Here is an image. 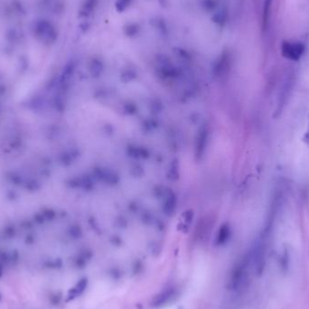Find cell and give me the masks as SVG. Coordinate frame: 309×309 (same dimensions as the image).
Here are the masks:
<instances>
[{
    "instance_id": "2",
    "label": "cell",
    "mask_w": 309,
    "mask_h": 309,
    "mask_svg": "<svg viewBox=\"0 0 309 309\" xmlns=\"http://www.w3.org/2000/svg\"><path fill=\"white\" fill-rule=\"evenodd\" d=\"M273 0H265L263 7V27L264 28L268 27L269 20H270V8Z\"/></svg>"
},
{
    "instance_id": "3",
    "label": "cell",
    "mask_w": 309,
    "mask_h": 309,
    "mask_svg": "<svg viewBox=\"0 0 309 309\" xmlns=\"http://www.w3.org/2000/svg\"><path fill=\"white\" fill-rule=\"evenodd\" d=\"M304 141H305V142H306V143H307V144L309 146V130H308V132H307V133H306V135H305Z\"/></svg>"
},
{
    "instance_id": "1",
    "label": "cell",
    "mask_w": 309,
    "mask_h": 309,
    "mask_svg": "<svg viewBox=\"0 0 309 309\" xmlns=\"http://www.w3.org/2000/svg\"><path fill=\"white\" fill-rule=\"evenodd\" d=\"M305 52V46L300 42L285 41L281 46V53L286 59L298 61Z\"/></svg>"
}]
</instances>
